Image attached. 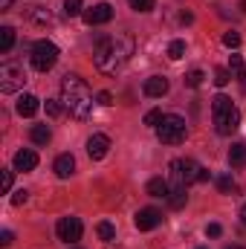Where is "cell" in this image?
I'll list each match as a JSON object with an SVG mask.
<instances>
[{
    "mask_svg": "<svg viewBox=\"0 0 246 249\" xmlns=\"http://www.w3.org/2000/svg\"><path fill=\"white\" fill-rule=\"evenodd\" d=\"M200 249H206V247H200Z\"/></svg>",
    "mask_w": 246,
    "mask_h": 249,
    "instance_id": "obj_44",
    "label": "cell"
},
{
    "mask_svg": "<svg viewBox=\"0 0 246 249\" xmlns=\"http://www.w3.org/2000/svg\"><path fill=\"white\" fill-rule=\"evenodd\" d=\"M203 78H206V75H203V70H191V72H188V75H185V84H188V87H194V90H197V87H200V84H203Z\"/></svg>",
    "mask_w": 246,
    "mask_h": 249,
    "instance_id": "obj_28",
    "label": "cell"
},
{
    "mask_svg": "<svg viewBox=\"0 0 246 249\" xmlns=\"http://www.w3.org/2000/svg\"><path fill=\"white\" fill-rule=\"evenodd\" d=\"M211 116H214V130L220 133V136H232L238 127H241V110L232 105V99L229 96H214V102H211Z\"/></svg>",
    "mask_w": 246,
    "mask_h": 249,
    "instance_id": "obj_3",
    "label": "cell"
},
{
    "mask_svg": "<svg viewBox=\"0 0 246 249\" xmlns=\"http://www.w3.org/2000/svg\"><path fill=\"white\" fill-rule=\"evenodd\" d=\"M217 188H220L223 194H232V191H238V183L232 180V174H220V177H217Z\"/></svg>",
    "mask_w": 246,
    "mask_h": 249,
    "instance_id": "obj_24",
    "label": "cell"
},
{
    "mask_svg": "<svg viewBox=\"0 0 246 249\" xmlns=\"http://www.w3.org/2000/svg\"><path fill=\"white\" fill-rule=\"evenodd\" d=\"M15 110H18V116H35L38 110H41V99L38 96H32V93H23V96H18V102H15Z\"/></svg>",
    "mask_w": 246,
    "mask_h": 249,
    "instance_id": "obj_12",
    "label": "cell"
},
{
    "mask_svg": "<svg viewBox=\"0 0 246 249\" xmlns=\"http://www.w3.org/2000/svg\"><path fill=\"white\" fill-rule=\"evenodd\" d=\"M96 102H99V105H105V107H110V105H113V93H107V90H102V93L96 96Z\"/></svg>",
    "mask_w": 246,
    "mask_h": 249,
    "instance_id": "obj_34",
    "label": "cell"
},
{
    "mask_svg": "<svg viewBox=\"0 0 246 249\" xmlns=\"http://www.w3.org/2000/svg\"><path fill=\"white\" fill-rule=\"evenodd\" d=\"M23 81H26V72L20 64H0V93H18L23 87Z\"/></svg>",
    "mask_w": 246,
    "mask_h": 249,
    "instance_id": "obj_7",
    "label": "cell"
},
{
    "mask_svg": "<svg viewBox=\"0 0 246 249\" xmlns=\"http://www.w3.org/2000/svg\"><path fill=\"white\" fill-rule=\"evenodd\" d=\"M209 180H211V171H206V168H203V171H200V180H197V183H209Z\"/></svg>",
    "mask_w": 246,
    "mask_h": 249,
    "instance_id": "obj_38",
    "label": "cell"
},
{
    "mask_svg": "<svg viewBox=\"0 0 246 249\" xmlns=\"http://www.w3.org/2000/svg\"><path fill=\"white\" fill-rule=\"evenodd\" d=\"M130 9L133 12H151L154 9V0H130Z\"/></svg>",
    "mask_w": 246,
    "mask_h": 249,
    "instance_id": "obj_33",
    "label": "cell"
},
{
    "mask_svg": "<svg viewBox=\"0 0 246 249\" xmlns=\"http://www.w3.org/2000/svg\"><path fill=\"white\" fill-rule=\"evenodd\" d=\"M55 177H61V180H67V177H72V171H75V160H72V154H61L58 160H55Z\"/></svg>",
    "mask_w": 246,
    "mask_h": 249,
    "instance_id": "obj_15",
    "label": "cell"
},
{
    "mask_svg": "<svg viewBox=\"0 0 246 249\" xmlns=\"http://www.w3.org/2000/svg\"><path fill=\"white\" fill-rule=\"evenodd\" d=\"M229 81H232V72L223 70V67H217V70H214V84H217V87H226Z\"/></svg>",
    "mask_w": 246,
    "mask_h": 249,
    "instance_id": "obj_29",
    "label": "cell"
},
{
    "mask_svg": "<svg viewBox=\"0 0 246 249\" xmlns=\"http://www.w3.org/2000/svg\"><path fill=\"white\" fill-rule=\"evenodd\" d=\"M107 249H122V247H107Z\"/></svg>",
    "mask_w": 246,
    "mask_h": 249,
    "instance_id": "obj_42",
    "label": "cell"
},
{
    "mask_svg": "<svg viewBox=\"0 0 246 249\" xmlns=\"http://www.w3.org/2000/svg\"><path fill=\"white\" fill-rule=\"evenodd\" d=\"M229 249H244V247H229Z\"/></svg>",
    "mask_w": 246,
    "mask_h": 249,
    "instance_id": "obj_41",
    "label": "cell"
},
{
    "mask_svg": "<svg viewBox=\"0 0 246 249\" xmlns=\"http://www.w3.org/2000/svg\"><path fill=\"white\" fill-rule=\"evenodd\" d=\"M206 235H209V238H220V235H223V226H220V223H209V226H206Z\"/></svg>",
    "mask_w": 246,
    "mask_h": 249,
    "instance_id": "obj_35",
    "label": "cell"
},
{
    "mask_svg": "<svg viewBox=\"0 0 246 249\" xmlns=\"http://www.w3.org/2000/svg\"><path fill=\"white\" fill-rule=\"evenodd\" d=\"M107 151H110V136L93 133V136L87 139V154H90V160H105Z\"/></svg>",
    "mask_w": 246,
    "mask_h": 249,
    "instance_id": "obj_11",
    "label": "cell"
},
{
    "mask_svg": "<svg viewBox=\"0 0 246 249\" xmlns=\"http://www.w3.org/2000/svg\"><path fill=\"white\" fill-rule=\"evenodd\" d=\"M29 200V191L26 188H18V191H12V206H23Z\"/></svg>",
    "mask_w": 246,
    "mask_h": 249,
    "instance_id": "obj_32",
    "label": "cell"
},
{
    "mask_svg": "<svg viewBox=\"0 0 246 249\" xmlns=\"http://www.w3.org/2000/svg\"><path fill=\"white\" fill-rule=\"evenodd\" d=\"M84 23L87 26H102V23H110V18H113V6L110 3H96V6H90V9H84Z\"/></svg>",
    "mask_w": 246,
    "mask_h": 249,
    "instance_id": "obj_9",
    "label": "cell"
},
{
    "mask_svg": "<svg viewBox=\"0 0 246 249\" xmlns=\"http://www.w3.org/2000/svg\"><path fill=\"white\" fill-rule=\"evenodd\" d=\"M32 168H38V154L32 148L18 151L15 154V171H32Z\"/></svg>",
    "mask_w": 246,
    "mask_h": 249,
    "instance_id": "obj_14",
    "label": "cell"
},
{
    "mask_svg": "<svg viewBox=\"0 0 246 249\" xmlns=\"http://www.w3.org/2000/svg\"><path fill=\"white\" fill-rule=\"evenodd\" d=\"M55 232H58V238H61L64 244H75V241H81V232H84V226H81V220L78 217H61L58 220V226H55Z\"/></svg>",
    "mask_w": 246,
    "mask_h": 249,
    "instance_id": "obj_8",
    "label": "cell"
},
{
    "mask_svg": "<svg viewBox=\"0 0 246 249\" xmlns=\"http://www.w3.org/2000/svg\"><path fill=\"white\" fill-rule=\"evenodd\" d=\"M15 47V29L12 26H0V53H9Z\"/></svg>",
    "mask_w": 246,
    "mask_h": 249,
    "instance_id": "obj_19",
    "label": "cell"
},
{
    "mask_svg": "<svg viewBox=\"0 0 246 249\" xmlns=\"http://www.w3.org/2000/svg\"><path fill=\"white\" fill-rule=\"evenodd\" d=\"M29 18H32L35 23H47V26L53 23V15H50L47 9H32V12H29Z\"/></svg>",
    "mask_w": 246,
    "mask_h": 249,
    "instance_id": "obj_27",
    "label": "cell"
},
{
    "mask_svg": "<svg viewBox=\"0 0 246 249\" xmlns=\"http://www.w3.org/2000/svg\"><path fill=\"white\" fill-rule=\"evenodd\" d=\"M0 9L6 12V9H12V0H0Z\"/></svg>",
    "mask_w": 246,
    "mask_h": 249,
    "instance_id": "obj_39",
    "label": "cell"
},
{
    "mask_svg": "<svg viewBox=\"0 0 246 249\" xmlns=\"http://www.w3.org/2000/svg\"><path fill=\"white\" fill-rule=\"evenodd\" d=\"M148 194H151V197H168V194H171L168 180H162V177H154V180H148Z\"/></svg>",
    "mask_w": 246,
    "mask_h": 249,
    "instance_id": "obj_18",
    "label": "cell"
},
{
    "mask_svg": "<svg viewBox=\"0 0 246 249\" xmlns=\"http://www.w3.org/2000/svg\"><path fill=\"white\" fill-rule=\"evenodd\" d=\"M142 90H145V96H151V99H162V96L168 93V78H162V75H151V78H145Z\"/></svg>",
    "mask_w": 246,
    "mask_h": 249,
    "instance_id": "obj_13",
    "label": "cell"
},
{
    "mask_svg": "<svg viewBox=\"0 0 246 249\" xmlns=\"http://www.w3.org/2000/svg\"><path fill=\"white\" fill-rule=\"evenodd\" d=\"M241 220H244V226H246V203H244V209H241Z\"/></svg>",
    "mask_w": 246,
    "mask_h": 249,
    "instance_id": "obj_40",
    "label": "cell"
},
{
    "mask_svg": "<svg viewBox=\"0 0 246 249\" xmlns=\"http://www.w3.org/2000/svg\"><path fill=\"white\" fill-rule=\"evenodd\" d=\"M50 139H53V130H50L47 124H35V127H32V142H35V145H47Z\"/></svg>",
    "mask_w": 246,
    "mask_h": 249,
    "instance_id": "obj_20",
    "label": "cell"
},
{
    "mask_svg": "<svg viewBox=\"0 0 246 249\" xmlns=\"http://www.w3.org/2000/svg\"><path fill=\"white\" fill-rule=\"evenodd\" d=\"M183 55H185V41H171L168 44V58L171 61H180Z\"/></svg>",
    "mask_w": 246,
    "mask_h": 249,
    "instance_id": "obj_25",
    "label": "cell"
},
{
    "mask_svg": "<svg viewBox=\"0 0 246 249\" xmlns=\"http://www.w3.org/2000/svg\"><path fill=\"white\" fill-rule=\"evenodd\" d=\"M70 249H81V247H70Z\"/></svg>",
    "mask_w": 246,
    "mask_h": 249,
    "instance_id": "obj_43",
    "label": "cell"
},
{
    "mask_svg": "<svg viewBox=\"0 0 246 249\" xmlns=\"http://www.w3.org/2000/svg\"><path fill=\"white\" fill-rule=\"evenodd\" d=\"M96 232H99V238H102V241H107V244H110V241H116V226H113V223H107V220H102V223L96 226Z\"/></svg>",
    "mask_w": 246,
    "mask_h": 249,
    "instance_id": "obj_22",
    "label": "cell"
},
{
    "mask_svg": "<svg viewBox=\"0 0 246 249\" xmlns=\"http://www.w3.org/2000/svg\"><path fill=\"white\" fill-rule=\"evenodd\" d=\"M12 241H15V235H12L9 229H3V232H0V247H12Z\"/></svg>",
    "mask_w": 246,
    "mask_h": 249,
    "instance_id": "obj_37",
    "label": "cell"
},
{
    "mask_svg": "<svg viewBox=\"0 0 246 249\" xmlns=\"http://www.w3.org/2000/svg\"><path fill=\"white\" fill-rule=\"evenodd\" d=\"M44 110H47V116L58 119V116L64 113V102H58V99H47V102H44Z\"/></svg>",
    "mask_w": 246,
    "mask_h": 249,
    "instance_id": "obj_23",
    "label": "cell"
},
{
    "mask_svg": "<svg viewBox=\"0 0 246 249\" xmlns=\"http://www.w3.org/2000/svg\"><path fill=\"white\" fill-rule=\"evenodd\" d=\"M159 122H162V110H148V113H145V124H148V127H157Z\"/></svg>",
    "mask_w": 246,
    "mask_h": 249,
    "instance_id": "obj_31",
    "label": "cell"
},
{
    "mask_svg": "<svg viewBox=\"0 0 246 249\" xmlns=\"http://www.w3.org/2000/svg\"><path fill=\"white\" fill-rule=\"evenodd\" d=\"M61 102H64V107L70 110V116H75V119H90V113H93V90L75 72H67L64 75Z\"/></svg>",
    "mask_w": 246,
    "mask_h": 249,
    "instance_id": "obj_2",
    "label": "cell"
},
{
    "mask_svg": "<svg viewBox=\"0 0 246 249\" xmlns=\"http://www.w3.org/2000/svg\"><path fill=\"white\" fill-rule=\"evenodd\" d=\"M229 72L241 81V90L246 93V64H244L241 55H232V58H229Z\"/></svg>",
    "mask_w": 246,
    "mask_h": 249,
    "instance_id": "obj_17",
    "label": "cell"
},
{
    "mask_svg": "<svg viewBox=\"0 0 246 249\" xmlns=\"http://www.w3.org/2000/svg\"><path fill=\"white\" fill-rule=\"evenodd\" d=\"M223 47H229V50H238V47H241V35L229 29V32L223 35Z\"/></svg>",
    "mask_w": 246,
    "mask_h": 249,
    "instance_id": "obj_30",
    "label": "cell"
},
{
    "mask_svg": "<svg viewBox=\"0 0 246 249\" xmlns=\"http://www.w3.org/2000/svg\"><path fill=\"white\" fill-rule=\"evenodd\" d=\"M168 168H171L174 186H185V188L191 186V183H197V180H200V171H203L194 160H174Z\"/></svg>",
    "mask_w": 246,
    "mask_h": 249,
    "instance_id": "obj_6",
    "label": "cell"
},
{
    "mask_svg": "<svg viewBox=\"0 0 246 249\" xmlns=\"http://www.w3.org/2000/svg\"><path fill=\"white\" fill-rule=\"evenodd\" d=\"M133 223H136L139 232H151V229H157L162 223V212H157V209H139L136 217H133Z\"/></svg>",
    "mask_w": 246,
    "mask_h": 249,
    "instance_id": "obj_10",
    "label": "cell"
},
{
    "mask_svg": "<svg viewBox=\"0 0 246 249\" xmlns=\"http://www.w3.org/2000/svg\"><path fill=\"white\" fill-rule=\"evenodd\" d=\"M229 165L232 168H244L246 165V142H235L229 148Z\"/></svg>",
    "mask_w": 246,
    "mask_h": 249,
    "instance_id": "obj_16",
    "label": "cell"
},
{
    "mask_svg": "<svg viewBox=\"0 0 246 249\" xmlns=\"http://www.w3.org/2000/svg\"><path fill=\"white\" fill-rule=\"evenodd\" d=\"M12 174H15L12 168H3V191H6V194L12 191Z\"/></svg>",
    "mask_w": 246,
    "mask_h": 249,
    "instance_id": "obj_36",
    "label": "cell"
},
{
    "mask_svg": "<svg viewBox=\"0 0 246 249\" xmlns=\"http://www.w3.org/2000/svg\"><path fill=\"white\" fill-rule=\"evenodd\" d=\"M64 15H67V18H78V15H84L81 0H64Z\"/></svg>",
    "mask_w": 246,
    "mask_h": 249,
    "instance_id": "obj_26",
    "label": "cell"
},
{
    "mask_svg": "<svg viewBox=\"0 0 246 249\" xmlns=\"http://www.w3.org/2000/svg\"><path fill=\"white\" fill-rule=\"evenodd\" d=\"M58 47L53 44V41H38V44H32V55H29V61L32 67L38 70V72H47V70H53L55 61H58Z\"/></svg>",
    "mask_w": 246,
    "mask_h": 249,
    "instance_id": "obj_5",
    "label": "cell"
},
{
    "mask_svg": "<svg viewBox=\"0 0 246 249\" xmlns=\"http://www.w3.org/2000/svg\"><path fill=\"white\" fill-rule=\"evenodd\" d=\"M133 50H136L133 38L119 32V35H113V38H102V41L96 44L93 61H96V67H99L105 75H116L124 64L130 61Z\"/></svg>",
    "mask_w": 246,
    "mask_h": 249,
    "instance_id": "obj_1",
    "label": "cell"
},
{
    "mask_svg": "<svg viewBox=\"0 0 246 249\" xmlns=\"http://www.w3.org/2000/svg\"><path fill=\"white\" fill-rule=\"evenodd\" d=\"M185 200H188V194H185V186H174V188H171V194H168V203H171L174 209H183Z\"/></svg>",
    "mask_w": 246,
    "mask_h": 249,
    "instance_id": "obj_21",
    "label": "cell"
},
{
    "mask_svg": "<svg viewBox=\"0 0 246 249\" xmlns=\"http://www.w3.org/2000/svg\"><path fill=\"white\" fill-rule=\"evenodd\" d=\"M185 133H188V127H185V119L183 116H162V122L157 124V136H159V142H165V145H180L185 142Z\"/></svg>",
    "mask_w": 246,
    "mask_h": 249,
    "instance_id": "obj_4",
    "label": "cell"
}]
</instances>
